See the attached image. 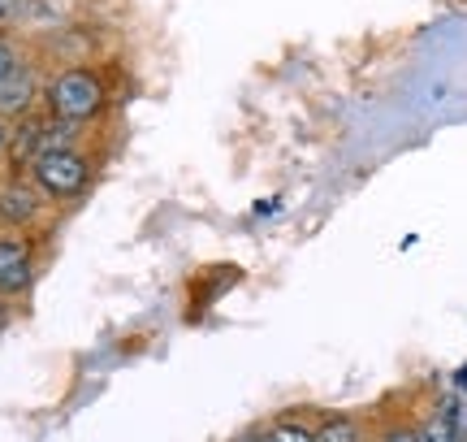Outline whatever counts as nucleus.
Here are the masks:
<instances>
[{
	"label": "nucleus",
	"instance_id": "1a4fd4ad",
	"mask_svg": "<svg viewBox=\"0 0 467 442\" xmlns=\"http://www.w3.org/2000/svg\"><path fill=\"white\" fill-rule=\"evenodd\" d=\"M14 69H22V61H17L14 44H9V39H0V83H5V79H9Z\"/></svg>",
	"mask_w": 467,
	"mask_h": 442
},
{
	"label": "nucleus",
	"instance_id": "39448f33",
	"mask_svg": "<svg viewBox=\"0 0 467 442\" xmlns=\"http://www.w3.org/2000/svg\"><path fill=\"white\" fill-rule=\"evenodd\" d=\"M35 100V79L31 69H14L5 83H0V113H22Z\"/></svg>",
	"mask_w": 467,
	"mask_h": 442
},
{
	"label": "nucleus",
	"instance_id": "20e7f679",
	"mask_svg": "<svg viewBox=\"0 0 467 442\" xmlns=\"http://www.w3.org/2000/svg\"><path fill=\"white\" fill-rule=\"evenodd\" d=\"M39 187H26V183H9V187H0V221H9V226H26V221L39 217Z\"/></svg>",
	"mask_w": 467,
	"mask_h": 442
},
{
	"label": "nucleus",
	"instance_id": "9d476101",
	"mask_svg": "<svg viewBox=\"0 0 467 442\" xmlns=\"http://www.w3.org/2000/svg\"><path fill=\"white\" fill-rule=\"evenodd\" d=\"M385 442H429V438H424V429L420 426H394L389 434H385Z\"/></svg>",
	"mask_w": 467,
	"mask_h": 442
},
{
	"label": "nucleus",
	"instance_id": "9b49d317",
	"mask_svg": "<svg viewBox=\"0 0 467 442\" xmlns=\"http://www.w3.org/2000/svg\"><path fill=\"white\" fill-rule=\"evenodd\" d=\"M5 143H9V126L0 121V153H5Z\"/></svg>",
	"mask_w": 467,
	"mask_h": 442
},
{
	"label": "nucleus",
	"instance_id": "f8f14e48",
	"mask_svg": "<svg viewBox=\"0 0 467 442\" xmlns=\"http://www.w3.org/2000/svg\"><path fill=\"white\" fill-rule=\"evenodd\" d=\"M238 442H268L265 434H247V438H238Z\"/></svg>",
	"mask_w": 467,
	"mask_h": 442
},
{
	"label": "nucleus",
	"instance_id": "ddd939ff",
	"mask_svg": "<svg viewBox=\"0 0 467 442\" xmlns=\"http://www.w3.org/2000/svg\"><path fill=\"white\" fill-rule=\"evenodd\" d=\"M463 442H467V426H463Z\"/></svg>",
	"mask_w": 467,
	"mask_h": 442
},
{
	"label": "nucleus",
	"instance_id": "423d86ee",
	"mask_svg": "<svg viewBox=\"0 0 467 442\" xmlns=\"http://www.w3.org/2000/svg\"><path fill=\"white\" fill-rule=\"evenodd\" d=\"M420 429H424V438L429 442H463V421H459V408H454V404H446L441 412H433Z\"/></svg>",
	"mask_w": 467,
	"mask_h": 442
},
{
	"label": "nucleus",
	"instance_id": "f03ea898",
	"mask_svg": "<svg viewBox=\"0 0 467 442\" xmlns=\"http://www.w3.org/2000/svg\"><path fill=\"white\" fill-rule=\"evenodd\" d=\"M48 109H52V118L66 121V126L96 121L104 109V79L87 66H69V69H61V74H52Z\"/></svg>",
	"mask_w": 467,
	"mask_h": 442
},
{
	"label": "nucleus",
	"instance_id": "6e6552de",
	"mask_svg": "<svg viewBox=\"0 0 467 442\" xmlns=\"http://www.w3.org/2000/svg\"><path fill=\"white\" fill-rule=\"evenodd\" d=\"M268 442H317V426H303V421H273L265 429Z\"/></svg>",
	"mask_w": 467,
	"mask_h": 442
},
{
	"label": "nucleus",
	"instance_id": "0eeeda50",
	"mask_svg": "<svg viewBox=\"0 0 467 442\" xmlns=\"http://www.w3.org/2000/svg\"><path fill=\"white\" fill-rule=\"evenodd\" d=\"M359 438H364V429L350 416H325L317 426V442H359Z\"/></svg>",
	"mask_w": 467,
	"mask_h": 442
},
{
	"label": "nucleus",
	"instance_id": "7ed1b4c3",
	"mask_svg": "<svg viewBox=\"0 0 467 442\" xmlns=\"http://www.w3.org/2000/svg\"><path fill=\"white\" fill-rule=\"evenodd\" d=\"M35 282V247L22 235H0V300L26 295Z\"/></svg>",
	"mask_w": 467,
	"mask_h": 442
},
{
	"label": "nucleus",
	"instance_id": "f257e3e1",
	"mask_svg": "<svg viewBox=\"0 0 467 442\" xmlns=\"http://www.w3.org/2000/svg\"><path fill=\"white\" fill-rule=\"evenodd\" d=\"M31 183L52 205H74V200H83L91 191V161L78 148H69V143L44 148L31 161Z\"/></svg>",
	"mask_w": 467,
	"mask_h": 442
}]
</instances>
